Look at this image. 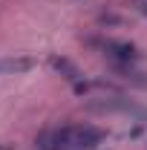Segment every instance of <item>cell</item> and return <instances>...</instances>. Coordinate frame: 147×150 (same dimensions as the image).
I'll return each mask as SVG.
<instances>
[{
  "mask_svg": "<svg viewBox=\"0 0 147 150\" xmlns=\"http://www.w3.org/2000/svg\"><path fill=\"white\" fill-rule=\"evenodd\" d=\"M112 72L118 75L121 81H130V84H139V87H147L144 72L136 69V64H112Z\"/></svg>",
  "mask_w": 147,
  "mask_h": 150,
  "instance_id": "5b68a950",
  "label": "cell"
},
{
  "mask_svg": "<svg viewBox=\"0 0 147 150\" xmlns=\"http://www.w3.org/2000/svg\"><path fill=\"white\" fill-rule=\"evenodd\" d=\"M0 150H15V144H0Z\"/></svg>",
  "mask_w": 147,
  "mask_h": 150,
  "instance_id": "ba28073f",
  "label": "cell"
},
{
  "mask_svg": "<svg viewBox=\"0 0 147 150\" xmlns=\"http://www.w3.org/2000/svg\"><path fill=\"white\" fill-rule=\"evenodd\" d=\"M133 6H136V9H139V12H141V15H144V18H147V0H136Z\"/></svg>",
  "mask_w": 147,
  "mask_h": 150,
  "instance_id": "52a82bcc",
  "label": "cell"
},
{
  "mask_svg": "<svg viewBox=\"0 0 147 150\" xmlns=\"http://www.w3.org/2000/svg\"><path fill=\"white\" fill-rule=\"evenodd\" d=\"M49 67H52V69H55L58 75H64V78H66L69 84H78V81H84L81 69L75 67L69 58H64V55H52V58H49Z\"/></svg>",
  "mask_w": 147,
  "mask_h": 150,
  "instance_id": "277c9868",
  "label": "cell"
},
{
  "mask_svg": "<svg viewBox=\"0 0 147 150\" xmlns=\"http://www.w3.org/2000/svg\"><path fill=\"white\" fill-rule=\"evenodd\" d=\"M107 139V133L95 124H64L40 133L35 139L37 150H95Z\"/></svg>",
  "mask_w": 147,
  "mask_h": 150,
  "instance_id": "6da1fadb",
  "label": "cell"
},
{
  "mask_svg": "<svg viewBox=\"0 0 147 150\" xmlns=\"http://www.w3.org/2000/svg\"><path fill=\"white\" fill-rule=\"evenodd\" d=\"M90 43H92V46H98V49L110 58L112 64H139V61H141L139 46H133V43H127V40L104 38V40H90Z\"/></svg>",
  "mask_w": 147,
  "mask_h": 150,
  "instance_id": "7a4b0ae2",
  "label": "cell"
},
{
  "mask_svg": "<svg viewBox=\"0 0 147 150\" xmlns=\"http://www.w3.org/2000/svg\"><path fill=\"white\" fill-rule=\"evenodd\" d=\"M32 67H35V58H6V61H0V72H9V75L29 72Z\"/></svg>",
  "mask_w": 147,
  "mask_h": 150,
  "instance_id": "8992f818",
  "label": "cell"
},
{
  "mask_svg": "<svg viewBox=\"0 0 147 150\" xmlns=\"http://www.w3.org/2000/svg\"><path fill=\"white\" fill-rule=\"evenodd\" d=\"M95 110H118V112H127V115H133L136 121H141V124H147V110L144 107H139V104H133V101H127V98H107V101H98V104H92Z\"/></svg>",
  "mask_w": 147,
  "mask_h": 150,
  "instance_id": "3957f363",
  "label": "cell"
}]
</instances>
